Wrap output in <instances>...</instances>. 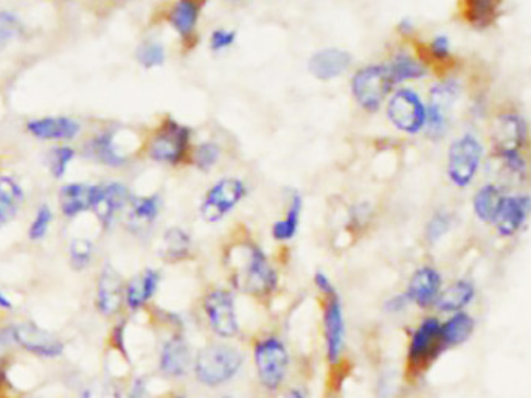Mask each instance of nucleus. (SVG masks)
<instances>
[{
	"instance_id": "obj_1",
	"label": "nucleus",
	"mask_w": 531,
	"mask_h": 398,
	"mask_svg": "<svg viewBox=\"0 0 531 398\" xmlns=\"http://www.w3.org/2000/svg\"><path fill=\"white\" fill-rule=\"evenodd\" d=\"M223 263L228 284L241 295L266 302L278 291V271L256 240L245 237L230 243L224 252Z\"/></svg>"
},
{
	"instance_id": "obj_2",
	"label": "nucleus",
	"mask_w": 531,
	"mask_h": 398,
	"mask_svg": "<svg viewBox=\"0 0 531 398\" xmlns=\"http://www.w3.org/2000/svg\"><path fill=\"white\" fill-rule=\"evenodd\" d=\"M489 148L508 175L526 180L531 175V128L521 111L500 106L488 121Z\"/></svg>"
},
{
	"instance_id": "obj_3",
	"label": "nucleus",
	"mask_w": 531,
	"mask_h": 398,
	"mask_svg": "<svg viewBox=\"0 0 531 398\" xmlns=\"http://www.w3.org/2000/svg\"><path fill=\"white\" fill-rule=\"evenodd\" d=\"M245 364V352L219 339L207 344L195 354L193 375L201 386L217 389L234 382Z\"/></svg>"
},
{
	"instance_id": "obj_4",
	"label": "nucleus",
	"mask_w": 531,
	"mask_h": 398,
	"mask_svg": "<svg viewBox=\"0 0 531 398\" xmlns=\"http://www.w3.org/2000/svg\"><path fill=\"white\" fill-rule=\"evenodd\" d=\"M252 356L261 389L267 393H280L291 367V354L285 341L275 333H265L252 344Z\"/></svg>"
},
{
	"instance_id": "obj_5",
	"label": "nucleus",
	"mask_w": 531,
	"mask_h": 398,
	"mask_svg": "<svg viewBox=\"0 0 531 398\" xmlns=\"http://www.w3.org/2000/svg\"><path fill=\"white\" fill-rule=\"evenodd\" d=\"M446 347L441 339V321L437 316H426L420 321L409 336L406 352L407 380L415 382L439 360Z\"/></svg>"
},
{
	"instance_id": "obj_6",
	"label": "nucleus",
	"mask_w": 531,
	"mask_h": 398,
	"mask_svg": "<svg viewBox=\"0 0 531 398\" xmlns=\"http://www.w3.org/2000/svg\"><path fill=\"white\" fill-rule=\"evenodd\" d=\"M202 316L208 330L221 341L237 338L241 330L234 289L210 286L201 297Z\"/></svg>"
},
{
	"instance_id": "obj_7",
	"label": "nucleus",
	"mask_w": 531,
	"mask_h": 398,
	"mask_svg": "<svg viewBox=\"0 0 531 398\" xmlns=\"http://www.w3.org/2000/svg\"><path fill=\"white\" fill-rule=\"evenodd\" d=\"M148 158L165 165H179L190 158L191 131L174 119H165L148 142Z\"/></svg>"
},
{
	"instance_id": "obj_8",
	"label": "nucleus",
	"mask_w": 531,
	"mask_h": 398,
	"mask_svg": "<svg viewBox=\"0 0 531 398\" xmlns=\"http://www.w3.org/2000/svg\"><path fill=\"white\" fill-rule=\"evenodd\" d=\"M483 159V145L471 132L450 143L446 159V175L452 186L467 189L478 176Z\"/></svg>"
},
{
	"instance_id": "obj_9",
	"label": "nucleus",
	"mask_w": 531,
	"mask_h": 398,
	"mask_svg": "<svg viewBox=\"0 0 531 398\" xmlns=\"http://www.w3.org/2000/svg\"><path fill=\"white\" fill-rule=\"evenodd\" d=\"M395 83L387 64H372L359 69L352 80V92L359 106L367 112H376L391 95Z\"/></svg>"
},
{
	"instance_id": "obj_10",
	"label": "nucleus",
	"mask_w": 531,
	"mask_h": 398,
	"mask_svg": "<svg viewBox=\"0 0 531 398\" xmlns=\"http://www.w3.org/2000/svg\"><path fill=\"white\" fill-rule=\"evenodd\" d=\"M460 97V84L452 78L437 83L429 92L426 106V128L424 131L430 139L439 141L449 130L450 121Z\"/></svg>"
},
{
	"instance_id": "obj_11",
	"label": "nucleus",
	"mask_w": 531,
	"mask_h": 398,
	"mask_svg": "<svg viewBox=\"0 0 531 398\" xmlns=\"http://www.w3.org/2000/svg\"><path fill=\"white\" fill-rule=\"evenodd\" d=\"M247 197V186L239 178L217 180L202 198L199 215L208 224L219 223Z\"/></svg>"
},
{
	"instance_id": "obj_12",
	"label": "nucleus",
	"mask_w": 531,
	"mask_h": 398,
	"mask_svg": "<svg viewBox=\"0 0 531 398\" xmlns=\"http://www.w3.org/2000/svg\"><path fill=\"white\" fill-rule=\"evenodd\" d=\"M322 336L326 363L331 365L339 364L347 339L345 315L339 295L322 297Z\"/></svg>"
},
{
	"instance_id": "obj_13",
	"label": "nucleus",
	"mask_w": 531,
	"mask_h": 398,
	"mask_svg": "<svg viewBox=\"0 0 531 398\" xmlns=\"http://www.w3.org/2000/svg\"><path fill=\"white\" fill-rule=\"evenodd\" d=\"M426 104L412 89L396 91L387 104V117L396 130L406 134H418L426 128Z\"/></svg>"
},
{
	"instance_id": "obj_14",
	"label": "nucleus",
	"mask_w": 531,
	"mask_h": 398,
	"mask_svg": "<svg viewBox=\"0 0 531 398\" xmlns=\"http://www.w3.org/2000/svg\"><path fill=\"white\" fill-rule=\"evenodd\" d=\"M195 354L182 332H171L159 350V372L169 380H182L193 372Z\"/></svg>"
},
{
	"instance_id": "obj_15",
	"label": "nucleus",
	"mask_w": 531,
	"mask_h": 398,
	"mask_svg": "<svg viewBox=\"0 0 531 398\" xmlns=\"http://www.w3.org/2000/svg\"><path fill=\"white\" fill-rule=\"evenodd\" d=\"M505 15V0H457V17L465 27L488 32Z\"/></svg>"
},
{
	"instance_id": "obj_16",
	"label": "nucleus",
	"mask_w": 531,
	"mask_h": 398,
	"mask_svg": "<svg viewBox=\"0 0 531 398\" xmlns=\"http://www.w3.org/2000/svg\"><path fill=\"white\" fill-rule=\"evenodd\" d=\"M13 336L22 349L41 358H58L64 352V344L53 333L38 327L33 322H21L14 325Z\"/></svg>"
},
{
	"instance_id": "obj_17",
	"label": "nucleus",
	"mask_w": 531,
	"mask_h": 398,
	"mask_svg": "<svg viewBox=\"0 0 531 398\" xmlns=\"http://www.w3.org/2000/svg\"><path fill=\"white\" fill-rule=\"evenodd\" d=\"M441 289H443L441 273L437 267L424 265L413 271L404 293L412 306L421 310H429V308H434Z\"/></svg>"
},
{
	"instance_id": "obj_18",
	"label": "nucleus",
	"mask_w": 531,
	"mask_h": 398,
	"mask_svg": "<svg viewBox=\"0 0 531 398\" xmlns=\"http://www.w3.org/2000/svg\"><path fill=\"white\" fill-rule=\"evenodd\" d=\"M531 217V197L526 193L505 195L500 204L494 228L502 238H513L519 234Z\"/></svg>"
},
{
	"instance_id": "obj_19",
	"label": "nucleus",
	"mask_w": 531,
	"mask_h": 398,
	"mask_svg": "<svg viewBox=\"0 0 531 398\" xmlns=\"http://www.w3.org/2000/svg\"><path fill=\"white\" fill-rule=\"evenodd\" d=\"M126 284L119 271L104 265L97 282V310L104 317H114L125 306Z\"/></svg>"
},
{
	"instance_id": "obj_20",
	"label": "nucleus",
	"mask_w": 531,
	"mask_h": 398,
	"mask_svg": "<svg viewBox=\"0 0 531 398\" xmlns=\"http://www.w3.org/2000/svg\"><path fill=\"white\" fill-rule=\"evenodd\" d=\"M130 198L132 197L125 184L111 182L97 186L92 210L97 215L98 221L103 224V228L112 226L117 215L130 206Z\"/></svg>"
},
{
	"instance_id": "obj_21",
	"label": "nucleus",
	"mask_w": 531,
	"mask_h": 398,
	"mask_svg": "<svg viewBox=\"0 0 531 398\" xmlns=\"http://www.w3.org/2000/svg\"><path fill=\"white\" fill-rule=\"evenodd\" d=\"M162 274L156 267H147L126 284L125 306L132 313L145 310L158 295Z\"/></svg>"
},
{
	"instance_id": "obj_22",
	"label": "nucleus",
	"mask_w": 531,
	"mask_h": 398,
	"mask_svg": "<svg viewBox=\"0 0 531 398\" xmlns=\"http://www.w3.org/2000/svg\"><path fill=\"white\" fill-rule=\"evenodd\" d=\"M352 55L347 50L323 49L311 56L309 72L320 82H331L342 77L352 66Z\"/></svg>"
},
{
	"instance_id": "obj_23",
	"label": "nucleus",
	"mask_w": 531,
	"mask_h": 398,
	"mask_svg": "<svg viewBox=\"0 0 531 398\" xmlns=\"http://www.w3.org/2000/svg\"><path fill=\"white\" fill-rule=\"evenodd\" d=\"M27 130L41 141H71L78 136L82 126L69 117H45L28 121Z\"/></svg>"
},
{
	"instance_id": "obj_24",
	"label": "nucleus",
	"mask_w": 531,
	"mask_h": 398,
	"mask_svg": "<svg viewBox=\"0 0 531 398\" xmlns=\"http://www.w3.org/2000/svg\"><path fill=\"white\" fill-rule=\"evenodd\" d=\"M191 251H193V240L187 230L178 226L165 230L159 245V256L163 262L169 265L187 262L191 257Z\"/></svg>"
},
{
	"instance_id": "obj_25",
	"label": "nucleus",
	"mask_w": 531,
	"mask_h": 398,
	"mask_svg": "<svg viewBox=\"0 0 531 398\" xmlns=\"http://www.w3.org/2000/svg\"><path fill=\"white\" fill-rule=\"evenodd\" d=\"M474 297H476L474 284L471 280L460 278V280H456V282L448 285L446 288L441 289L434 308L439 313L452 315L457 311H465L468 306H471Z\"/></svg>"
},
{
	"instance_id": "obj_26",
	"label": "nucleus",
	"mask_w": 531,
	"mask_h": 398,
	"mask_svg": "<svg viewBox=\"0 0 531 398\" xmlns=\"http://www.w3.org/2000/svg\"><path fill=\"white\" fill-rule=\"evenodd\" d=\"M505 193L504 189L496 184V182H488L485 186L480 187L472 198V210L476 213L478 221L487 226H494V221L497 218L499 213L500 204L504 201Z\"/></svg>"
},
{
	"instance_id": "obj_27",
	"label": "nucleus",
	"mask_w": 531,
	"mask_h": 398,
	"mask_svg": "<svg viewBox=\"0 0 531 398\" xmlns=\"http://www.w3.org/2000/svg\"><path fill=\"white\" fill-rule=\"evenodd\" d=\"M162 209V199L159 195L148 197H132L130 202L128 223L132 232H145L152 224L156 223Z\"/></svg>"
},
{
	"instance_id": "obj_28",
	"label": "nucleus",
	"mask_w": 531,
	"mask_h": 398,
	"mask_svg": "<svg viewBox=\"0 0 531 398\" xmlns=\"http://www.w3.org/2000/svg\"><path fill=\"white\" fill-rule=\"evenodd\" d=\"M201 15L199 0H176L169 13V23L180 38H193Z\"/></svg>"
},
{
	"instance_id": "obj_29",
	"label": "nucleus",
	"mask_w": 531,
	"mask_h": 398,
	"mask_svg": "<svg viewBox=\"0 0 531 398\" xmlns=\"http://www.w3.org/2000/svg\"><path fill=\"white\" fill-rule=\"evenodd\" d=\"M97 186L67 184L60 191V208L65 217L73 218L86 210H92Z\"/></svg>"
},
{
	"instance_id": "obj_30",
	"label": "nucleus",
	"mask_w": 531,
	"mask_h": 398,
	"mask_svg": "<svg viewBox=\"0 0 531 398\" xmlns=\"http://www.w3.org/2000/svg\"><path fill=\"white\" fill-rule=\"evenodd\" d=\"M304 212V197L300 191H293L287 198L286 212L282 219H276L272 224V238L278 243H287L294 240L297 235L300 219Z\"/></svg>"
},
{
	"instance_id": "obj_31",
	"label": "nucleus",
	"mask_w": 531,
	"mask_h": 398,
	"mask_svg": "<svg viewBox=\"0 0 531 398\" xmlns=\"http://www.w3.org/2000/svg\"><path fill=\"white\" fill-rule=\"evenodd\" d=\"M476 330V319L467 311L452 313L445 322H441V339L446 350L459 347L471 339Z\"/></svg>"
},
{
	"instance_id": "obj_32",
	"label": "nucleus",
	"mask_w": 531,
	"mask_h": 398,
	"mask_svg": "<svg viewBox=\"0 0 531 398\" xmlns=\"http://www.w3.org/2000/svg\"><path fill=\"white\" fill-rule=\"evenodd\" d=\"M391 80L396 84L406 82H415L428 77L429 69L423 61L407 50H398L391 60L387 63Z\"/></svg>"
},
{
	"instance_id": "obj_33",
	"label": "nucleus",
	"mask_w": 531,
	"mask_h": 398,
	"mask_svg": "<svg viewBox=\"0 0 531 398\" xmlns=\"http://www.w3.org/2000/svg\"><path fill=\"white\" fill-rule=\"evenodd\" d=\"M87 153L93 160L108 167H123L128 164V156L115 143V134L112 131L101 132L93 137L87 145Z\"/></svg>"
},
{
	"instance_id": "obj_34",
	"label": "nucleus",
	"mask_w": 531,
	"mask_h": 398,
	"mask_svg": "<svg viewBox=\"0 0 531 398\" xmlns=\"http://www.w3.org/2000/svg\"><path fill=\"white\" fill-rule=\"evenodd\" d=\"M24 202V191L10 176H0V226L14 218Z\"/></svg>"
},
{
	"instance_id": "obj_35",
	"label": "nucleus",
	"mask_w": 531,
	"mask_h": 398,
	"mask_svg": "<svg viewBox=\"0 0 531 398\" xmlns=\"http://www.w3.org/2000/svg\"><path fill=\"white\" fill-rule=\"evenodd\" d=\"M221 147L215 142H204L191 150L190 160L199 171H210L221 159Z\"/></svg>"
},
{
	"instance_id": "obj_36",
	"label": "nucleus",
	"mask_w": 531,
	"mask_h": 398,
	"mask_svg": "<svg viewBox=\"0 0 531 398\" xmlns=\"http://www.w3.org/2000/svg\"><path fill=\"white\" fill-rule=\"evenodd\" d=\"M450 226H452V217L449 212L445 210L435 212L426 224V230H424L426 241L429 245H437L449 232Z\"/></svg>"
},
{
	"instance_id": "obj_37",
	"label": "nucleus",
	"mask_w": 531,
	"mask_h": 398,
	"mask_svg": "<svg viewBox=\"0 0 531 398\" xmlns=\"http://www.w3.org/2000/svg\"><path fill=\"white\" fill-rule=\"evenodd\" d=\"M137 61L145 69H154L165 63V49L158 41H147L137 50Z\"/></svg>"
},
{
	"instance_id": "obj_38",
	"label": "nucleus",
	"mask_w": 531,
	"mask_h": 398,
	"mask_svg": "<svg viewBox=\"0 0 531 398\" xmlns=\"http://www.w3.org/2000/svg\"><path fill=\"white\" fill-rule=\"evenodd\" d=\"M19 19L8 12H0V50L5 49L21 34Z\"/></svg>"
},
{
	"instance_id": "obj_39",
	"label": "nucleus",
	"mask_w": 531,
	"mask_h": 398,
	"mask_svg": "<svg viewBox=\"0 0 531 398\" xmlns=\"http://www.w3.org/2000/svg\"><path fill=\"white\" fill-rule=\"evenodd\" d=\"M93 245L86 238H76L71 245L72 267L75 269H84L92 260Z\"/></svg>"
},
{
	"instance_id": "obj_40",
	"label": "nucleus",
	"mask_w": 531,
	"mask_h": 398,
	"mask_svg": "<svg viewBox=\"0 0 531 398\" xmlns=\"http://www.w3.org/2000/svg\"><path fill=\"white\" fill-rule=\"evenodd\" d=\"M75 158V151L69 147L53 148L50 154V171L52 175L60 180L65 173V170L71 164L72 159Z\"/></svg>"
},
{
	"instance_id": "obj_41",
	"label": "nucleus",
	"mask_w": 531,
	"mask_h": 398,
	"mask_svg": "<svg viewBox=\"0 0 531 398\" xmlns=\"http://www.w3.org/2000/svg\"><path fill=\"white\" fill-rule=\"evenodd\" d=\"M52 219H53V215H52L49 206H43V208L39 209L36 217L33 219L32 226H30V230H28L30 238L32 240L43 238L47 234V230H49Z\"/></svg>"
},
{
	"instance_id": "obj_42",
	"label": "nucleus",
	"mask_w": 531,
	"mask_h": 398,
	"mask_svg": "<svg viewBox=\"0 0 531 398\" xmlns=\"http://www.w3.org/2000/svg\"><path fill=\"white\" fill-rule=\"evenodd\" d=\"M372 215H373V210H372V206H370L369 202L356 204L352 209V213H350V224H352V229L362 230L365 226H369L370 221H372Z\"/></svg>"
},
{
	"instance_id": "obj_43",
	"label": "nucleus",
	"mask_w": 531,
	"mask_h": 398,
	"mask_svg": "<svg viewBox=\"0 0 531 398\" xmlns=\"http://www.w3.org/2000/svg\"><path fill=\"white\" fill-rule=\"evenodd\" d=\"M237 41V34L232 30H215L210 36V49L213 52H223V50L232 47Z\"/></svg>"
},
{
	"instance_id": "obj_44",
	"label": "nucleus",
	"mask_w": 531,
	"mask_h": 398,
	"mask_svg": "<svg viewBox=\"0 0 531 398\" xmlns=\"http://www.w3.org/2000/svg\"><path fill=\"white\" fill-rule=\"evenodd\" d=\"M313 284H314L315 289L319 291L320 297L339 295L330 276L323 273V271H315L314 276H313Z\"/></svg>"
},
{
	"instance_id": "obj_45",
	"label": "nucleus",
	"mask_w": 531,
	"mask_h": 398,
	"mask_svg": "<svg viewBox=\"0 0 531 398\" xmlns=\"http://www.w3.org/2000/svg\"><path fill=\"white\" fill-rule=\"evenodd\" d=\"M409 306H410V300L407 299L406 293H401V295H396L391 297V299H387L384 310L389 315H400Z\"/></svg>"
},
{
	"instance_id": "obj_46",
	"label": "nucleus",
	"mask_w": 531,
	"mask_h": 398,
	"mask_svg": "<svg viewBox=\"0 0 531 398\" xmlns=\"http://www.w3.org/2000/svg\"><path fill=\"white\" fill-rule=\"evenodd\" d=\"M125 324L126 322H120L119 325H115L114 330L111 333V343L114 345L115 350H119L120 354L128 358L125 343Z\"/></svg>"
},
{
	"instance_id": "obj_47",
	"label": "nucleus",
	"mask_w": 531,
	"mask_h": 398,
	"mask_svg": "<svg viewBox=\"0 0 531 398\" xmlns=\"http://www.w3.org/2000/svg\"><path fill=\"white\" fill-rule=\"evenodd\" d=\"M148 382L145 376H137L128 391V398H147Z\"/></svg>"
},
{
	"instance_id": "obj_48",
	"label": "nucleus",
	"mask_w": 531,
	"mask_h": 398,
	"mask_svg": "<svg viewBox=\"0 0 531 398\" xmlns=\"http://www.w3.org/2000/svg\"><path fill=\"white\" fill-rule=\"evenodd\" d=\"M13 343L16 344L14 336H13V328L0 330V360H2L4 354L10 350V345Z\"/></svg>"
},
{
	"instance_id": "obj_49",
	"label": "nucleus",
	"mask_w": 531,
	"mask_h": 398,
	"mask_svg": "<svg viewBox=\"0 0 531 398\" xmlns=\"http://www.w3.org/2000/svg\"><path fill=\"white\" fill-rule=\"evenodd\" d=\"M86 398H120V393L114 387H100L98 391H89Z\"/></svg>"
},
{
	"instance_id": "obj_50",
	"label": "nucleus",
	"mask_w": 531,
	"mask_h": 398,
	"mask_svg": "<svg viewBox=\"0 0 531 398\" xmlns=\"http://www.w3.org/2000/svg\"><path fill=\"white\" fill-rule=\"evenodd\" d=\"M398 32H400L401 36H406V38L409 36V38H410V36L415 34V27H413V24L410 23L409 19H404V21H401L400 25H398Z\"/></svg>"
},
{
	"instance_id": "obj_51",
	"label": "nucleus",
	"mask_w": 531,
	"mask_h": 398,
	"mask_svg": "<svg viewBox=\"0 0 531 398\" xmlns=\"http://www.w3.org/2000/svg\"><path fill=\"white\" fill-rule=\"evenodd\" d=\"M0 308H4V310H10V308H13V304H11L6 296H4L2 291H0Z\"/></svg>"
},
{
	"instance_id": "obj_52",
	"label": "nucleus",
	"mask_w": 531,
	"mask_h": 398,
	"mask_svg": "<svg viewBox=\"0 0 531 398\" xmlns=\"http://www.w3.org/2000/svg\"><path fill=\"white\" fill-rule=\"evenodd\" d=\"M287 398H306L304 397V393L300 391V389H291L289 393H287Z\"/></svg>"
},
{
	"instance_id": "obj_53",
	"label": "nucleus",
	"mask_w": 531,
	"mask_h": 398,
	"mask_svg": "<svg viewBox=\"0 0 531 398\" xmlns=\"http://www.w3.org/2000/svg\"><path fill=\"white\" fill-rule=\"evenodd\" d=\"M162 398H188L187 397V395H185V393H167V395H165V397Z\"/></svg>"
},
{
	"instance_id": "obj_54",
	"label": "nucleus",
	"mask_w": 531,
	"mask_h": 398,
	"mask_svg": "<svg viewBox=\"0 0 531 398\" xmlns=\"http://www.w3.org/2000/svg\"><path fill=\"white\" fill-rule=\"evenodd\" d=\"M213 398H235V397H232V395H226V393H224V395H217V397H213Z\"/></svg>"
}]
</instances>
